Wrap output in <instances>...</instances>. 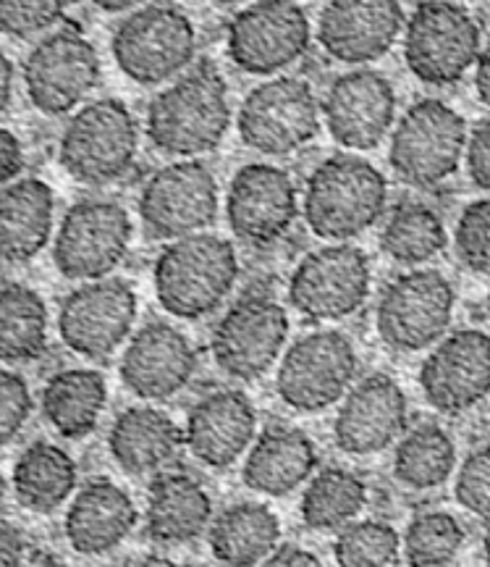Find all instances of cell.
Returning <instances> with one entry per match:
<instances>
[{
	"instance_id": "obj_20",
	"label": "cell",
	"mask_w": 490,
	"mask_h": 567,
	"mask_svg": "<svg viewBox=\"0 0 490 567\" xmlns=\"http://www.w3.org/2000/svg\"><path fill=\"white\" fill-rule=\"evenodd\" d=\"M329 134L346 151H373L396 118V90L380 71L357 69L333 80L323 101Z\"/></svg>"
},
{
	"instance_id": "obj_34",
	"label": "cell",
	"mask_w": 490,
	"mask_h": 567,
	"mask_svg": "<svg viewBox=\"0 0 490 567\" xmlns=\"http://www.w3.org/2000/svg\"><path fill=\"white\" fill-rule=\"evenodd\" d=\"M457 467V444L438 423H420L399 439L394 476L411 492H430L451 478Z\"/></svg>"
},
{
	"instance_id": "obj_35",
	"label": "cell",
	"mask_w": 490,
	"mask_h": 567,
	"mask_svg": "<svg viewBox=\"0 0 490 567\" xmlns=\"http://www.w3.org/2000/svg\"><path fill=\"white\" fill-rule=\"evenodd\" d=\"M367 505V484L357 473L331 465L310 478L302 494V520L312 530H336L357 520Z\"/></svg>"
},
{
	"instance_id": "obj_25",
	"label": "cell",
	"mask_w": 490,
	"mask_h": 567,
	"mask_svg": "<svg viewBox=\"0 0 490 567\" xmlns=\"http://www.w3.org/2000/svg\"><path fill=\"white\" fill-rule=\"evenodd\" d=\"M139 513L126 488L108 478L90 481L71 499L63 530L76 555H108L137 528Z\"/></svg>"
},
{
	"instance_id": "obj_28",
	"label": "cell",
	"mask_w": 490,
	"mask_h": 567,
	"mask_svg": "<svg viewBox=\"0 0 490 567\" xmlns=\"http://www.w3.org/2000/svg\"><path fill=\"white\" fill-rule=\"evenodd\" d=\"M184 446L179 423L158 408H126L111 425L108 450L113 463L129 476L160 473Z\"/></svg>"
},
{
	"instance_id": "obj_2",
	"label": "cell",
	"mask_w": 490,
	"mask_h": 567,
	"mask_svg": "<svg viewBox=\"0 0 490 567\" xmlns=\"http://www.w3.org/2000/svg\"><path fill=\"white\" fill-rule=\"evenodd\" d=\"M386 205L388 179L371 161L333 155L310 174L302 213L315 237L346 243L371 229Z\"/></svg>"
},
{
	"instance_id": "obj_22",
	"label": "cell",
	"mask_w": 490,
	"mask_h": 567,
	"mask_svg": "<svg viewBox=\"0 0 490 567\" xmlns=\"http://www.w3.org/2000/svg\"><path fill=\"white\" fill-rule=\"evenodd\" d=\"M121 381L139 400H170L197 371V350L181 329L147 323L132 337L121 358Z\"/></svg>"
},
{
	"instance_id": "obj_29",
	"label": "cell",
	"mask_w": 490,
	"mask_h": 567,
	"mask_svg": "<svg viewBox=\"0 0 490 567\" xmlns=\"http://www.w3.org/2000/svg\"><path fill=\"white\" fill-rule=\"evenodd\" d=\"M212 523V499L189 473H160L147 496L145 528L158 544H189Z\"/></svg>"
},
{
	"instance_id": "obj_12",
	"label": "cell",
	"mask_w": 490,
	"mask_h": 567,
	"mask_svg": "<svg viewBox=\"0 0 490 567\" xmlns=\"http://www.w3.org/2000/svg\"><path fill=\"white\" fill-rule=\"evenodd\" d=\"M218 216V182L200 161H174L145 182L139 218L147 237L176 239L202 234Z\"/></svg>"
},
{
	"instance_id": "obj_23",
	"label": "cell",
	"mask_w": 490,
	"mask_h": 567,
	"mask_svg": "<svg viewBox=\"0 0 490 567\" xmlns=\"http://www.w3.org/2000/svg\"><path fill=\"white\" fill-rule=\"evenodd\" d=\"M402 30L404 9L394 0H333L317 21L323 51L341 63L380 59Z\"/></svg>"
},
{
	"instance_id": "obj_26",
	"label": "cell",
	"mask_w": 490,
	"mask_h": 567,
	"mask_svg": "<svg viewBox=\"0 0 490 567\" xmlns=\"http://www.w3.org/2000/svg\"><path fill=\"white\" fill-rule=\"evenodd\" d=\"M317 446L300 429L271 425L247 452L241 481L252 492L286 496L315 476Z\"/></svg>"
},
{
	"instance_id": "obj_30",
	"label": "cell",
	"mask_w": 490,
	"mask_h": 567,
	"mask_svg": "<svg viewBox=\"0 0 490 567\" xmlns=\"http://www.w3.org/2000/svg\"><path fill=\"white\" fill-rule=\"evenodd\" d=\"M281 523L271 507L260 502H239L226 507L210 523V551L226 567L262 565L279 549Z\"/></svg>"
},
{
	"instance_id": "obj_45",
	"label": "cell",
	"mask_w": 490,
	"mask_h": 567,
	"mask_svg": "<svg viewBox=\"0 0 490 567\" xmlns=\"http://www.w3.org/2000/svg\"><path fill=\"white\" fill-rule=\"evenodd\" d=\"M27 538L17 526L0 523V567H24Z\"/></svg>"
},
{
	"instance_id": "obj_8",
	"label": "cell",
	"mask_w": 490,
	"mask_h": 567,
	"mask_svg": "<svg viewBox=\"0 0 490 567\" xmlns=\"http://www.w3.org/2000/svg\"><path fill=\"white\" fill-rule=\"evenodd\" d=\"M467 151V124L451 105L436 97L417 101L390 134L388 161L411 187H436L457 174Z\"/></svg>"
},
{
	"instance_id": "obj_27",
	"label": "cell",
	"mask_w": 490,
	"mask_h": 567,
	"mask_svg": "<svg viewBox=\"0 0 490 567\" xmlns=\"http://www.w3.org/2000/svg\"><path fill=\"white\" fill-rule=\"evenodd\" d=\"M55 195L42 179L0 189V266H17L45 250L53 234Z\"/></svg>"
},
{
	"instance_id": "obj_3",
	"label": "cell",
	"mask_w": 490,
	"mask_h": 567,
	"mask_svg": "<svg viewBox=\"0 0 490 567\" xmlns=\"http://www.w3.org/2000/svg\"><path fill=\"white\" fill-rule=\"evenodd\" d=\"M153 279L155 297L166 313L197 321L223 305L237 284V250L216 234H191L158 255Z\"/></svg>"
},
{
	"instance_id": "obj_37",
	"label": "cell",
	"mask_w": 490,
	"mask_h": 567,
	"mask_svg": "<svg viewBox=\"0 0 490 567\" xmlns=\"http://www.w3.org/2000/svg\"><path fill=\"white\" fill-rule=\"evenodd\" d=\"M467 542V530L451 513H420L407 526L402 551L409 567H444L453 563Z\"/></svg>"
},
{
	"instance_id": "obj_10",
	"label": "cell",
	"mask_w": 490,
	"mask_h": 567,
	"mask_svg": "<svg viewBox=\"0 0 490 567\" xmlns=\"http://www.w3.org/2000/svg\"><path fill=\"white\" fill-rule=\"evenodd\" d=\"M241 142L262 155H289L321 132L315 90L300 76H275L244 97L239 109Z\"/></svg>"
},
{
	"instance_id": "obj_4",
	"label": "cell",
	"mask_w": 490,
	"mask_h": 567,
	"mask_svg": "<svg viewBox=\"0 0 490 567\" xmlns=\"http://www.w3.org/2000/svg\"><path fill=\"white\" fill-rule=\"evenodd\" d=\"M139 151V130L121 101L103 97L69 118L59 161L71 179L101 187L124 179Z\"/></svg>"
},
{
	"instance_id": "obj_46",
	"label": "cell",
	"mask_w": 490,
	"mask_h": 567,
	"mask_svg": "<svg viewBox=\"0 0 490 567\" xmlns=\"http://www.w3.org/2000/svg\"><path fill=\"white\" fill-rule=\"evenodd\" d=\"M260 567H325V565L321 563V557H317L315 551L286 544V547L275 549Z\"/></svg>"
},
{
	"instance_id": "obj_17",
	"label": "cell",
	"mask_w": 490,
	"mask_h": 567,
	"mask_svg": "<svg viewBox=\"0 0 490 567\" xmlns=\"http://www.w3.org/2000/svg\"><path fill=\"white\" fill-rule=\"evenodd\" d=\"M137 321V295L124 279H101L63 297L59 334L71 352L105 360L126 342Z\"/></svg>"
},
{
	"instance_id": "obj_5",
	"label": "cell",
	"mask_w": 490,
	"mask_h": 567,
	"mask_svg": "<svg viewBox=\"0 0 490 567\" xmlns=\"http://www.w3.org/2000/svg\"><path fill=\"white\" fill-rule=\"evenodd\" d=\"M195 24L179 6L168 3H150L132 11L111 40L118 69L137 84H160L181 74L195 59Z\"/></svg>"
},
{
	"instance_id": "obj_41",
	"label": "cell",
	"mask_w": 490,
	"mask_h": 567,
	"mask_svg": "<svg viewBox=\"0 0 490 567\" xmlns=\"http://www.w3.org/2000/svg\"><path fill=\"white\" fill-rule=\"evenodd\" d=\"M453 496L467 513L490 517V444L470 452L461 463Z\"/></svg>"
},
{
	"instance_id": "obj_13",
	"label": "cell",
	"mask_w": 490,
	"mask_h": 567,
	"mask_svg": "<svg viewBox=\"0 0 490 567\" xmlns=\"http://www.w3.org/2000/svg\"><path fill=\"white\" fill-rule=\"evenodd\" d=\"M373 268L354 245H325L304 255L289 281V302L312 321H341L365 305Z\"/></svg>"
},
{
	"instance_id": "obj_7",
	"label": "cell",
	"mask_w": 490,
	"mask_h": 567,
	"mask_svg": "<svg viewBox=\"0 0 490 567\" xmlns=\"http://www.w3.org/2000/svg\"><path fill=\"white\" fill-rule=\"evenodd\" d=\"M357 365V350L344 331H310L281 358L275 392L296 413H323L350 394Z\"/></svg>"
},
{
	"instance_id": "obj_50",
	"label": "cell",
	"mask_w": 490,
	"mask_h": 567,
	"mask_svg": "<svg viewBox=\"0 0 490 567\" xmlns=\"http://www.w3.org/2000/svg\"><path fill=\"white\" fill-rule=\"evenodd\" d=\"M105 11H126V9H139L137 3H97Z\"/></svg>"
},
{
	"instance_id": "obj_31",
	"label": "cell",
	"mask_w": 490,
	"mask_h": 567,
	"mask_svg": "<svg viewBox=\"0 0 490 567\" xmlns=\"http://www.w3.org/2000/svg\"><path fill=\"white\" fill-rule=\"evenodd\" d=\"M105 402V375L92 368H66L51 375L42 389V415L63 439L90 436L97 429Z\"/></svg>"
},
{
	"instance_id": "obj_15",
	"label": "cell",
	"mask_w": 490,
	"mask_h": 567,
	"mask_svg": "<svg viewBox=\"0 0 490 567\" xmlns=\"http://www.w3.org/2000/svg\"><path fill=\"white\" fill-rule=\"evenodd\" d=\"M289 316L281 302L265 295H247L233 302L212 331L216 365L239 381H254L271 371L286 344Z\"/></svg>"
},
{
	"instance_id": "obj_1",
	"label": "cell",
	"mask_w": 490,
	"mask_h": 567,
	"mask_svg": "<svg viewBox=\"0 0 490 567\" xmlns=\"http://www.w3.org/2000/svg\"><path fill=\"white\" fill-rule=\"evenodd\" d=\"M231 126L229 87L212 63H200L150 101L147 137L160 153L195 158L212 153Z\"/></svg>"
},
{
	"instance_id": "obj_18",
	"label": "cell",
	"mask_w": 490,
	"mask_h": 567,
	"mask_svg": "<svg viewBox=\"0 0 490 567\" xmlns=\"http://www.w3.org/2000/svg\"><path fill=\"white\" fill-rule=\"evenodd\" d=\"M300 213L294 182L289 172L271 163H247L233 174L226 218L233 237L241 243L265 247L286 237Z\"/></svg>"
},
{
	"instance_id": "obj_42",
	"label": "cell",
	"mask_w": 490,
	"mask_h": 567,
	"mask_svg": "<svg viewBox=\"0 0 490 567\" xmlns=\"http://www.w3.org/2000/svg\"><path fill=\"white\" fill-rule=\"evenodd\" d=\"M32 392L19 373L0 368V446L11 444L32 415Z\"/></svg>"
},
{
	"instance_id": "obj_36",
	"label": "cell",
	"mask_w": 490,
	"mask_h": 567,
	"mask_svg": "<svg viewBox=\"0 0 490 567\" xmlns=\"http://www.w3.org/2000/svg\"><path fill=\"white\" fill-rule=\"evenodd\" d=\"M446 243L444 218L425 203L396 205L380 234L383 252L402 266L428 264Z\"/></svg>"
},
{
	"instance_id": "obj_47",
	"label": "cell",
	"mask_w": 490,
	"mask_h": 567,
	"mask_svg": "<svg viewBox=\"0 0 490 567\" xmlns=\"http://www.w3.org/2000/svg\"><path fill=\"white\" fill-rule=\"evenodd\" d=\"M475 90H478L482 105L490 109V42L486 45V51H480L478 71H475Z\"/></svg>"
},
{
	"instance_id": "obj_24",
	"label": "cell",
	"mask_w": 490,
	"mask_h": 567,
	"mask_svg": "<svg viewBox=\"0 0 490 567\" xmlns=\"http://www.w3.org/2000/svg\"><path fill=\"white\" fill-rule=\"evenodd\" d=\"M258 431L252 400L239 389H216L191 405L184 425V446L202 465L223 471L250 450Z\"/></svg>"
},
{
	"instance_id": "obj_48",
	"label": "cell",
	"mask_w": 490,
	"mask_h": 567,
	"mask_svg": "<svg viewBox=\"0 0 490 567\" xmlns=\"http://www.w3.org/2000/svg\"><path fill=\"white\" fill-rule=\"evenodd\" d=\"M13 97V63L0 48V113L11 105Z\"/></svg>"
},
{
	"instance_id": "obj_52",
	"label": "cell",
	"mask_w": 490,
	"mask_h": 567,
	"mask_svg": "<svg viewBox=\"0 0 490 567\" xmlns=\"http://www.w3.org/2000/svg\"><path fill=\"white\" fill-rule=\"evenodd\" d=\"M6 494H9V484H6L3 473H0V509H3V505H6Z\"/></svg>"
},
{
	"instance_id": "obj_49",
	"label": "cell",
	"mask_w": 490,
	"mask_h": 567,
	"mask_svg": "<svg viewBox=\"0 0 490 567\" xmlns=\"http://www.w3.org/2000/svg\"><path fill=\"white\" fill-rule=\"evenodd\" d=\"M116 567H179L174 559L160 557V555H134L126 557L124 563H118Z\"/></svg>"
},
{
	"instance_id": "obj_53",
	"label": "cell",
	"mask_w": 490,
	"mask_h": 567,
	"mask_svg": "<svg viewBox=\"0 0 490 567\" xmlns=\"http://www.w3.org/2000/svg\"><path fill=\"white\" fill-rule=\"evenodd\" d=\"M38 567H71L66 563H61V559H42Z\"/></svg>"
},
{
	"instance_id": "obj_6",
	"label": "cell",
	"mask_w": 490,
	"mask_h": 567,
	"mask_svg": "<svg viewBox=\"0 0 490 567\" xmlns=\"http://www.w3.org/2000/svg\"><path fill=\"white\" fill-rule=\"evenodd\" d=\"M480 24L465 6L428 0L404 30V61L411 74L432 87L459 82L480 59Z\"/></svg>"
},
{
	"instance_id": "obj_19",
	"label": "cell",
	"mask_w": 490,
	"mask_h": 567,
	"mask_svg": "<svg viewBox=\"0 0 490 567\" xmlns=\"http://www.w3.org/2000/svg\"><path fill=\"white\" fill-rule=\"evenodd\" d=\"M425 402L444 415H461L490 394V334L461 329L432 347L420 368Z\"/></svg>"
},
{
	"instance_id": "obj_32",
	"label": "cell",
	"mask_w": 490,
	"mask_h": 567,
	"mask_svg": "<svg viewBox=\"0 0 490 567\" xmlns=\"http://www.w3.org/2000/svg\"><path fill=\"white\" fill-rule=\"evenodd\" d=\"M13 494L30 513H55L76 488V463L51 442H34L13 465Z\"/></svg>"
},
{
	"instance_id": "obj_39",
	"label": "cell",
	"mask_w": 490,
	"mask_h": 567,
	"mask_svg": "<svg viewBox=\"0 0 490 567\" xmlns=\"http://www.w3.org/2000/svg\"><path fill=\"white\" fill-rule=\"evenodd\" d=\"M457 258L470 271L490 276V197L475 200L461 210L457 231H453Z\"/></svg>"
},
{
	"instance_id": "obj_44",
	"label": "cell",
	"mask_w": 490,
	"mask_h": 567,
	"mask_svg": "<svg viewBox=\"0 0 490 567\" xmlns=\"http://www.w3.org/2000/svg\"><path fill=\"white\" fill-rule=\"evenodd\" d=\"M24 168V151H21V142L13 132L0 126V189L13 184V179Z\"/></svg>"
},
{
	"instance_id": "obj_11",
	"label": "cell",
	"mask_w": 490,
	"mask_h": 567,
	"mask_svg": "<svg viewBox=\"0 0 490 567\" xmlns=\"http://www.w3.org/2000/svg\"><path fill=\"white\" fill-rule=\"evenodd\" d=\"M132 218L113 200H82L63 216L53 243V264L63 279L101 281L126 258Z\"/></svg>"
},
{
	"instance_id": "obj_33",
	"label": "cell",
	"mask_w": 490,
	"mask_h": 567,
	"mask_svg": "<svg viewBox=\"0 0 490 567\" xmlns=\"http://www.w3.org/2000/svg\"><path fill=\"white\" fill-rule=\"evenodd\" d=\"M48 347V305L27 284L0 287V363H30Z\"/></svg>"
},
{
	"instance_id": "obj_16",
	"label": "cell",
	"mask_w": 490,
	"mask_h": 567,
	"mask_svg": "<svg viewBox=\"0 0 490 567\" xmlns=\"http://www.w3.org/2000/svg\"><path fill=\"white\" fill-rule=\"evenodd\" d=\"M101 82L95 45L76 30L45 34L24 61V87L32 105L48 116L74 111Z\"/></svg>"
},
{
	"instance_id": "obj_38",
	"label": "cell",
	"mask_w": 490,
	"mask_h": 567,
	"mask_svg": "<svg viewBox=\"0 0 490 567\" xmlns=\"http://www.w3.org/2000/svg\"><path fill=\"white\" fill-rule=\"evenodd\" d=\"M402 551V536L383 520H354L333 542L338 567H390Z\"/></svg>"
},
{
	"instance_id": "obj_21",
	"label": "cell",
	"mask_w": 490,
	"mask_h": 567,
	"mask_svg": "<svg viewBox=\"0 0 490 567\" xmlns=\"http://www.w3.org/2000/svg\"><path fill=\"white\" fill-rule=\"evenodd\" d=\"M407 394L386 373H373L350 389L333 421V442L354 457L378 455L407 434Z\"/></svg>"
},
{
	"instance_id": "obj_9",
	"label": "cell",
	"mask_w": 490,
	"mask_h": 567,
	"mask_svg": "<svg viewBox=\"0 0 490 567\" xmlns=\"http://www.w3.org/2000/svg\"><path fill=\"white\" fill-rule=\"evenodd\" d=\"M451 281L432 268L399 276L383 289L375 308V329L396 352H420L438 344L453 318Z\"/></svg>"
},
{
	"instance_id": "obj_54",
	"label": "cell",
	"mask_w": 490,
	"mask_h": 567,
	"mask_svg": "<svg viewBox=\"0 0 490 567\" xmlns=\"http://www.w3.org/2000/svg\"><path fill=\"white\" fill-rule=\"evenodd\" d=\"M488 316H490V295H488Z\"/></svg>"
},
{
	"instance_id": "obj_43",
	"label": "cell",
	"mask_w": 490,
	"mask_h": 567,
	"mask_svg": "<svg viewBox=\"0 0 490 567\" xmlns=\"http://www.w3.org/2000/svg\"><path fill=\"white\" fill-rule=\"evenodd\" d=\"M465 158L475 187L490 193V118L475 126L470 137H467Z\"/></svg>"
},
{
	"instance_id": "obj_14",
	"label": "cell",
	"mask_w": 490,
	"mask_h": 567,
	"mask_svg": "<svg viewBox=\"0 0 490 567\" xmlns=\"http://www.w3.org/2000/svg\"><path fill=\"white\" fill-rule=\"evenodd\" d=\"M310 17L289 0H262L247 6L229 24V59L244 74L268 76L289 69L307 53Z\"/></svg>"
},
{
	"instance_id": "obj_40",
	"label": "cell",
	"mask_w": 490,
	"mask_h": 567,
	"mask_svg": "<svg viewBox=\"0 0 490 567\" xmlns=\"http://www.w3.org/2000/svg\"><path fill=\"white\" fill-rule=\"evenodd\" d=\"M66 3L59 0H0V32L30 40L53 30L63 19Z\"/></svg>"
},
{
	"instance_id": "obj_51",
	"label": "cell",
	"mask_w": 490,
	"mask_h": 567,
	"mask_svg": "<svg viewBox=\"0 0 490 567\" xmlns=\"http://www.w3.org/2000/svg\"><path fill=\"white\" fill-rule=\"evenodd\" d=\"M482 555H486V565L490 567V526L486 528V536H482Z\"/></svg>"
}]
</instances>
